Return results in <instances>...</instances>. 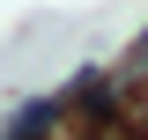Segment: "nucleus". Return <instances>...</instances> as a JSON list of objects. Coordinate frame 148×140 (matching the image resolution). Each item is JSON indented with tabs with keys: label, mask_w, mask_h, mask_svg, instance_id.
I'll return each mask as SVG.
<instances>
[{
	"label": "nucleus",
	"mask_w": 148,
	"mask_h": 140,
	"mask_svg": "<svg viewBox=\"0 0 148 140\" xmlns=\"http://www.w3.org/2000/svg\"><path fill=\"white\" fill-rule=\"evenodd\" d=\"M59 111H67L59 96H37V103H22V111H15V125H8V140H45V133L59 125Z\"/></svg>",
	"instance_id": "nucleus-1"
}]
</instances>
